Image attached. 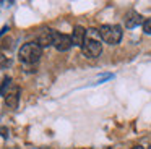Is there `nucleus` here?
Segmentation results:
<instances>
[{"instance_id": "obj_1", "label": "nucleus", "mask_w": 151, "mask_h": 149, "mask_svg": "<svg viewBox=\"0 0 151 149\" xmlns=\"http://www.w3.org/2000/svg\"><path fill=\"white\" fill-rule=\"evenodd\" d=\"M94 36H99V29H88V34H86V41L81 47V52L85 57L88 58H98L102 52V44L99 41V37H94Z\"/></svg>"}, {"instance_id": "obj_2", "label": "nucleus", "mask_w": 151, "mask_h": 149, "mask_svg": "<svg viewBox=\"0 0 151 149\" xmlns=\"http://www.w3.org/2000/svg\"><path fill=\"white\" fill-rule=\"evenodd\" d=\"M41 57H42V47L37 42H28V44L21 45V49L18 50L20 62L28 63V65H33L36 62H39Z\"/></svg>"}, {"instance_id": "obj_3", "label": "nucleus", "mask_w": 151, "mask_h": 149, "mask_svg": "<svg viewBox=\"0 0 151 149\" xmlns=\"http://www.w3.org/2000/svg\"><path fill=\"white\" fill-rule=\"evenodd\" d=\"M101 39L109 45H117L122 41V28L117 24H102L99 28Z\"/></svg>"}, {"instance_id": "obj_4", "label": "nucleus", "mask_w": 151, "mask_h": 149, "mask_svg": "<svg viewBox=\"0 0 151 149\" xmlns=\"http://www.w3.org/2000/svg\"><path fill=\"white\" fill-rule=\"evenodd\" d=\"M4 97H5V104H7L8 109L15 110L18 107V102H20V87H18L17 84H13V86L7 91V94H5Z\"/></svg>"}, {"instance_id": "obj_5", "label": "nucleus", "mask_w": 151, "mask_h": 149, "mask_svg": "<svg viewBox=\"0 0 151 149\" xmlns=\"http://www.w3.org/2000/svg\"><path fill=\"white\" fill-rule=\"evenodd\" d=\"M73 45L72 36L62 34V32H55V41H54V47L57 49L59 52H65L68 50L70 47Z\"/></svg>"}, {"instance_id": "obj_6", "label": "nucleus", "mask_w": 151, "mask_h": 149, "mask_svg": "<svg viewBox=\"0 0 151 149\" xmlns=\"http://www.w3.org/2000/svg\"><path fill=\"white\" fill-rule=\"evenodd\" d=\"M54 41H55V31H54V29H50V28L42 29V31H41V34L37 36V44H39L42 49L54 45Z\"/></svg>"}, {"instance_id": "obj_7", "label": "nucleus", "mask_w": 151, "mask_h": 149, "mask_svg": "<svg viewBox=\"0 0 151 149\" xmlns=\"http://www.w3.org/2000/svg\"><path fill=\"white\" fill-rule=\"evenodd\" d=\"M124 21H125V28L133 29V28H137V26L143 24L145 19H143V16H141L138 11H135V10H130V11H128L127 15H125Z\"/></svg>"}, {"instance_id": "obj_8", "label": "nucleus", "mask_w": 151, "mask_h": 149, "mask_svg": "<svg viewBox=\"0 0 151 149\" xmlns=\"http://www.w3.org/2000/svg\"><path fill=\"white\" fill-rule=\"evenodd\" d=\"M86 34H88V31H86L83 26H75V28H73V31H72L73 45L83 47V44H85V41H86Z\"/></svg>"}, {"instance_id": "obj_9", "label": "nucleus", "mask_w": 151, "mask_h": 149, "mask_svg": "<svg viewBox=\"0 0 151 149\" xmlns=\"http://www.w3.org/2000/svg\"><path fill=\"white\" fill-rule=\"evenodd\" d=\"M10 84H12V78L10 76H5L4 78V81H2V96H5L7 94V87L10 89Z\"/></svg>"}, {"instance_id": "obj_10", "label": "nucleus", "mask_w": 151, "mask_h": 149, "mask_svg": "<svg viewBox=\"0 0 151 149\" xmlns=\"http://www.w3.org/2000/svg\"><path fill=\"white\" fill-rule=\"evenodd\" d=\"M143 31L146 32V34H151V18H150V19H145V23H143Z\"/></svg>"}, {"instance_id": "obj_11", "label": "nucleus", "mask_w": 151, "mask_h": 149, "mask_svg": "<svg viewBox=\"0 0 151 149\" xmlns=\"http://www.w3.org/2000/svg\"><path fill=\"white\" fill-rule=\"evenodd\" d=\"M7 65L10 67L12 62H7V57H2V68H7Z\"/></svg>"}, {"instance_id": "obj_12", "label": "nucleus", "mask_w": 151, "mask_h": 149, "mask_svg": "<svg viewBox=\"0 0 151 149\" xmlns=\"http://www.w3.org/2000/svg\"><path fill=\"white\" fill-rule=\"evenodd\" d=\"M2 133H4V138H7V128H2Z\"/></svg>"}, {"instance_id": "obj_13", "label": "nucleus", "mask_w": 151, "mask_h": 149, "mask_svg": "<svg viewBox=\"0 0 151 149\" xmlns=\"http://www.w3.org/2000/svg\"><path fill=\"white\" fill-rule=\"evenodd\" d=\"M132 149H143L141 146H135V148H132Z\"/></svg>"}, {"instance_id": "obj_14", "label": "nucleus", "mask_w": 151, "mask_h": 149, "mask_svg": "<svg viewBox=\"0 0 151 149\" xmlns=\"http://www.w3.org/2000/svg\"><path fill=\"white\" fill-rule=\"evenodd\" d=\"M41 149H52V148H41Z\"/></svg>"}, {"instance_id": "obj_15", "label": "nucleus", "mask_w": 151, "mask_h": 149, "mask_svg": "<svg viewBox=\"0 0 151 149\" xmlns=\"http://www.w3.org/2000/svg\"><path fill=\"white\" fill-rule=\"evenodd\" d=\"M106 149H111V148H106Z\"/></svg>"}, {"instance_id": "obj_16", "label": "nucleus", "mask_w": 151, "mask_h": 149, "mask_svg": "<svg viewBox=\"0 0 151 149\" xmlns=\"http://www.w3.org/2000/svg\"><path fill=\"white\" fill-rule=\"evenodd\" d=\"M148 149H151V146H150V148H148Z\"/></svg>"}]
</instances>
